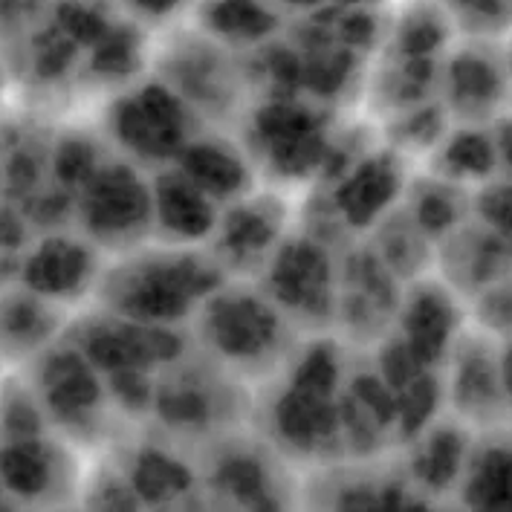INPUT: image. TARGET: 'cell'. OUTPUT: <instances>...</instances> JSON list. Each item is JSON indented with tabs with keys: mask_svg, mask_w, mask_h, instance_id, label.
<instances>
[{
	"mask_svg": "<svg viewBox=\"0 0 512 512\" xmlns=\"http://www.w3.org/2000/svg\"><path fill=\"white\" fill-rule=\"evenodd\" d=\"M455 27L446 3H414L400 21H394V53L400 58H434L446 50V29Z\"/></svg>",
	"mask_w": 512,
	"mask_h": 512,
	"instance_id": "32",
	"label": "cell"
},
{
	"mask_svg": "<svg viewBox=\"0 0 512 512\" xmlns=\"http://www.w3.org/2000/svg\"><path fill=\"white\" fill-rule=\"evenodd\" d=\"M226 281L209 246L148 241L110 255L93 304L160 327H191L203 301Z\"/></svg>",
	"mask_w": 512,
	"mask_h": 512,
	"instance_id": "1",
	"label": "cell"
},
{
	"mask_svg": "<svg viewBox=\"0 0 512 512\" xmlns=\"http://www.w3.org/2000/svg\"><path fill=\"white\" fill-rule=\"evenodd\" d=\"M293 319L252 278H226L191 322L197 351L241 382H272L298 348Z\"/></svg>",
	"mask_w": 512,
	"mask_h": 512,
	"instance_id": "2",
	"label": "cell"
},
{
	"mask_svg": "<svg viewBox=\"0 0 512 512\" xmlns=\"http://www.w3.org/2000/svg\"><path fill=\"white\" fill-rule=\"evenodd\" d=\"M139 24L128 18L122 27H110L96 44L90 58V73L93 79L110 84V87H128L136 81V67L145 61L142 47V32Z\"/></svg>",
	"mask_w": 512,
	"mask_h": 512,
	"instance_id": "31",
	"label": "cell"
},
{
	"mask_svg": "<svg viewBox=\"0 0 512 512\" xmlns=\"http://www.w3.org/2000/svg\"><path fill=\"white\" fill-rule=\"evenodd\" d=\"M452 24L469 38H495L512 27V0H443Z\"/></svg>",
	"mask_w": 512,
	"mask_h": 512,
	"instance_id": "35",
	"label": "cell"
},
{
	"mask_svg": "<svg viewBox=\"0 0 512 512\" xmlns=\"http://www.w3.org/2000/svg\"><path fill=\"white\" fill-rule=\"evenodd\" d=\"M466 324H469L466 301L443 278L420 275L400 296V307L394 316V336L423 368L440 371Z\"/></svg>",
	"mask_w": 512,
	"mask_h": 512,
	"instance_id": "18",
	"label": "cell"
},
{
	"mask_svg": "<svg viewBox=\"0 0 512 512\" xmlns=\"http://www.w3.org/2000/svg\"><path fill=\"white\" fill-rule=\"evenodd\" d=\"M79 446L58 432L0 440V484L18 507H61L81 498Z\"/></svg>",
	"mask_w": 512,
	"mask_h": 512,
	"instance_id": "14",
	"label": "cell"
},
{
	"mask_svg": "<svg viewBox=\"0 0 512 512\" xmlns=\"http://www.w3.org/2000/svg\"><path fill=\"white\" fill-rule=\"evenodd\" d=\"M0 368H3V365H0Z\"/></svg>",
	"mask_w": 512,
	"mask_h": 512,
	"instance_id": "42",
	"label": "cell"
},
{
	"mask_svg": "<svg viewBox=\"0 0 512 512\" xmlns=\"http://www.w3.org/2000/svg\"><path fill=\"white\" fill-rule=\"evenodd\" d=\"M437 264V278H443L469 304V298L512 272V243L475 215L440 241Z\"/></svg>",
	"mask_w": 512,
	"mask_h": 512,
	"instance_id": "22",
	"label": "cell"
},
{
	"mask_svg": "<svg viewBox=\"0 0 512 512\" xmlns=\"http://www.w3.org/2000/svg\"><path fill=\"white\" fill-rule=\"evenodd\" d=\"M203 128L206 122L160 76L116 90L105 108V139L116 154L154 171L177 160Z\"/></svg>",
	"mask_w": 512,
	"mask_h": 512,
	"instance_id": "3",
	"label": "cell"
},
{
	"mask_svg": "<svg viewBox=\"0 0 512 512\" xmlns=\"http://www.w3.org/2000/svg\"><path fill=\"white\" fill-rule=\"evenodd\" d=\"M105 377L119 371H151L160 374L171 362L189 351L186 327L142 324L110 310L93 307L73 316L64 333Z\"/></svg>",
	"mask_w": 512,
	"mask_h": 512,
	"instance_id": "9",
	"label": "cell"
},
{
	"mask_svg": "<svg viewBox=\"0 0 512 512\" xmlns=\"http://www.w3.org/2000/svg\"><path fill=\"white\" fill-rule=\"evenodd\" d=\"M492 131H495V142H498L501 174L512 180V110L492 125Z\"/></svg>",
	"mask_w": 512,
	"mask_h": 512,
	"instance_id": "38",
	"label": "cell"
},
{
	"mask_svg": "<svg viewBox=\"0 0 512 512\" xmlns=\"http://www.w3.org/2000/svg\"><path fill=\"white\" fill-rule=\"evenodd\" d=\"M27 374L53 432L79 449L99 446L108 437L110 414H116V408L110 403L105 374L67 336L32 359Z\"/></svg>",
	"mask_w": 512,
	"mask_h": 512,
	"instance_id": "4",
	"label": "cell"
},
{
	"mask_svg": "<svg viewBox=\"0 0 512 512\" xmlns=\"http://www.w3.org/2000/svg\"><path fill=\"white\" fill-rule=\"evenodd\" d=\"M29 246V220L15 203H0V258L24 255Z\"/></svg>",
	"mask_w": 512,
	"mask_h": 512,
	"instance_id": "37",
	"label": "cell"
},
{
	"mask_svg": "<svg viewBox=\"0 0 512 512\" xmlns=\"http://www.w3.org/2000/svg\"><path fill=\"white\" fill-rule=\"evenodd\" d=\"M278 460L284 458L270 440L267 449H261V443L223 434L209 443V463L200 472V484L217 504L238 510H281L290 498Z\"/></svg>",
	"mask_w": 512,
	"mask_h": 512,
	"instance_id": "17",
	"label": "cell"
},
{
	"mask_svg": "<svg viewBox=\"0 0 512 512\" xmlns=\"http://www.w3.org/2000/svg\"><path fill=\"white\" fill-rule=\"evenodd\" d=\"M44 403L27 368H0V440L50 432Z\"/></svg>",
	"mask_w": 512,
	"mask_h": 512,
	"instance_id": "30",
	"label": "cell"
},
{
	"mask_svg": "<svg viewBox=\"0 0 512 512\" xmlns=\"http://www.w3.org/2000/svg\"><path fill=\"white\" fill-rule=\"evenodd\" d=\"M128 15L139 27H165L177 21L183 12H191L197 0H125Z\"/></svg>",
	"mask_w": 512,
	"mask_h": 512,
	"instance_id": "36",
	"label": "cell"
},
{
	"mask_svg": "<svg viewBox=\"0 0 512 512\" xmlns=\"http://www.w3.org/2000/svg\"><path fill=\"white\" fill-rule=\"evenodd\" d=\"M475 429L460 423L452 414H440L420 434L408 440L405 475L417 492L443 495L455 492L460 475L466 469V458L475 443Z\"/></svg>",
	"mask_w": 512,
	"mask_h": 512,
	"instance_id": "25",
	"label": "cell"
},
{
	"mask_svg": "<svg viewBox=\"0 0 512 512\" xmlns=\"http://www.w3.org/2000/svg\"><path fill=\"white\" fill-rule=\"evenodd\" d=\"M154 238L165 243L206 246L220 217V203L189 180L174 162L151 174Z\"/></svg>",
	"mask_w": 512,
	"mask_h": 512,
	"instance_id": "23",
	"label": "cell"
},
{
	"mask_svg": "<svg viewBox=\"0 0 512 512\" xmlns=\"http://www.w3.org/2000/svg\"><path fill=\"white\" fill-rule=\"evenodd\" d=\"M501 345L504 342L469 322L440 368L446 411L475 432L501 429L512 417L501 371Z\"/></svg>",
	"mask_w": 512,
	"mask_h": 512,
	"instance_id": "11",
	"label": "cell"
},
{
	"mask_svg": "<svg viewBox=\"0 0 512 512\" xmlns=\"http://www.w3.org/2000/svg\"><path fill=\"white\" fill-rule=\"evenodd\" d=\"M116 463L142 507H180L203 486L200 469L168 437L136 440Z\"/></svg>",
	"mask_w": 512,
	"mask_h": 512,
	"instance_id": "21",
	"label": "cell"
},
{
	"mask_svg": "<svg viewBox=\"0 0 512 512\" xmlns=\"http://www.w3.org/2000/svg\"><path fill=\"white\" fill-rule=\"evenodd\" d=\"M501 371H504V388H507V400L512 408V342L501 345Z\"/></svg>",
	"mask_w": 512,
	"mask_h": 512,
	"instance_id": "39",
	"label": "cell"
},
{
	"mask_svg": "<svg viewBox=\"0 0 512 512\" xmlns=\"http://www.w3.org/2000/svg\"><path fill=\"white\" fill-rule=\"evenodd\" d=\"M403 160L394 148L365 154L345 171L333 189V209L353 232H371L400 206L405 194Z\"/></svg>",
	"mask_w": 512,
	"mask_h": 512,
	"instance_id": "20",
	"label": "cell"
},
{
	"mask_svg": "<svg viewBox=\"0 0 512 512\" xmlns=\"http://www.w3.org/2000/svg\"><path fill=\"white\" fill-rule=\"evenodd\" d=\"M108 255L84 232L47 229L24 249L18 281L67 310L93 301Z\"/></svg>",
	"mask_w": 512,
	"mask_h": 512,
	"instance_id": "16",
	"label": "cell"
},
{
	"mask_svg": "<svg viewBox=\"0 0 512 512\" xmlns=\"http://www.w3.org/2000/svg\"><path fill=\"white\" fill-rule=\"evenodd\" d=\"M249 157L281 183L307 180L327 165L330 136L322 116L296 99H270L249 116Z\"/></svg>",
	"mask_w": 512,
	"mask_h": 512,
	"instance_id": "13",
	"label": "cell"
},
{
	"mask_svg": "<svg viewBox=\"0 0 512 512\" xmlns=\"http://www.w3.org/2000/svg\"><path fill=\"white\" fill-rule=\"evenodd\" d=\"M293 217L281 189H252L220 209L209 252L226 278H258L275 249L290 235Z\"/></svg>",
	"mask_w": 512,
	"mask_h": 512,
	"instance_id": "12",
	"label": "cell"
},
{
	"mask_svg": "<svg viewBox=\"0 0 512 512\" xmlns=\"http://www.w3.org/2000/svg\"><path fill=\"white\" fill-rule=\"evenodd\" d=\"M272 6H278L281 12L284 9H296V12H301V9H316V6H322V3H327V0H270Z\"/></svg>",
	"mask_w": 512,
	"mask_h": 512,
	"instance_id": "40",
	"label": "cell"
},
{
	"mask_svg": "<svg viewBox=\"0 0 512 512\" xmlns=\"http://www.w3.org/2000/svg\"><path fill=\"white\" fill-rule=\"evenodd\" d=\"M255 281L298 330H324L336 319L342 270L330 246L310 232H290Z\"/></svg>",
	"mask_w": 512,
	"mask_h": 512,
	"instance_id": "7",
	"label": "cell"
},
{
	"mask_svg": "<svg viewBox=\"0 0 512 512\" xmlns=\"http://www.w3.org/2000/svg\"><path fill=\"white\" fill-rule=\"evenodd\" d=\"M426 160V174L472 194L489 186L495 177H501V157L492 125L455 122Z\"/></svg>",
	"mask_w": 512,
	"mask_h": 512,
	"instance_id": "26",
	"label": "cell"
},
{
	"mask_svg": "<svg viewBox=\"0 0 512 512\" xmlns=\"http://www.w3.org/2000/svg\"><path fill=\"white\" fill-rule=\"evenodd\" d=\"M455 495L469 510H512V434L504 426L475 434Z\"/></svg>",
	"mask_w": 512,
	"mask_h": 512,
	"instance_id": "28",
	"label": "cell"
},
{
	"mask_svg": "<svg viewBox=\"0 0 512 512\" xmlns=\"http://www.w3.org/2000/svg\"><path fill=\"white\" fill-rule=\"evenodd\" d=\"M174 165L206 194H212L220 206L261 186V171L249 157L246 145L235 142V136L215 134L206 128L191 136Z\"/></svg>",
	"mask_w": 512,
	"mask_h": 512,
	"instance_id": "24",
	"label": "cell"
},
{
	"mask_svg": "<svg viewBox=\"0 0 512 512\" xmlns=\"http://www.w3.org/2000/svg\"><path fill=\"white\" fill-rule=\"evenodd\" d=\"M73 319V310L32 293L21 281L0 287V365L27 368L55 345Z\"/></svg>",
	"mask_w": 512,
	"mask_h": 512,
	"instance_id": "19",
	"label": "cell"
},
{
	"mask_svg": "<svg viewBox=\"0 0 512 512\" xmlns=\"http://www.w3.org/2000/svg\"><path fill=\"white\" fill-rule=\"evenodd\" d=\"M275 394L264 411L267 437L287 463H336L348 455L339 394L278 374Z\"/></svg>",
	"mask_w": 512,
	"mask_h": 512,
	"instance_id": "8",
	"label": "cell"
},
{
	"mask_svg": "<svg viewBox=\"0 0 512 512\" xmlns=\"http://www.w3.org/2000/svg\"><path fill=\"white\" fill-rule=\"evenodd\" d=\"M0 87H3V76H0Z\"/></svg>",
	"mask_w": 512,
	"mask_h": 512,
	"instance_id": "41",
	"label": "cell"
},
{
	"mask_svg": "<svg viewBox=\"0 0 512 512\" xmlns=\"http://www.w3.org/2000/svg\"><path fill=\"white\" fill-rule=\"evenodd\" d=\"M108 157L99 136L84 131L61 134L50 142V183L76 194Z\"/></svg>",
	"mask_w": 512,
	"mask_h": 512,
	"instance_id": "33",
	"label": "cell"
},
{
	"mask_svg": "<svg viewBox=\"0 0 512 512\" xmlns=\"http://www.w3.org/2000/svg\"><path fill=\"white\" fill-rule=\"evenodd\" d=\"M157 76L177 90L203 122H226L241 110V70L235 53L194 27L168 38L157 58Z\"/></svg>",
	"mask_w": 512,
	"mask_h": 512,
	"instance_id": "10",
	"label": "cell"
},
{
	"mask_svg": "<svg viewBox=\"0 0 512 512\" xmlns=\"http://www.w3.org/2000/svg\"><path fill=\"white\" fill-rule=\"evenodd\" d=\"M437 90L452 122L495 125L512 110L510 53L495 50L492 38H469L440 61Z\"/></svg>",
	"mask_w": 512,
	"mask_h": 512,
	"instance_id": "15",
	"label": "cell"
},
{
	"mask_svg": "<svg viewBox=\"0 0 512 512\" xmlns=\"http://www.w3.org/2000/svg\"><path fill=\"white\" fill-rule=\"evenodd\" d=\"M194 27L232 53L261 50L275 41L284 12L270 0H197Z\"/></svg>",
	"mask_w": 512,
	"mask_h": 512,
	"instance_id": "27",
	"label": "cell"
},
{
	"mask_svg": "<svg viewBox=\"0 0 512 512\" xmlns=\"http://www.w3.org/2000/svg\"><path fill=\"white\" fill-rule=\"evenodd\" d=\"M200 353V351H197ZM241 379L226 374L206 353L189 359V351L177 362L157 374L154 408L151 417L157 420L168 440H206L212 443L223 437L226 429H235V397Z\"/></svg>",
	"mask_w": 512,
	"mask_h": 512,
	"instance_id": "6",
	"label": "cell"
},
{
	"mask_svg": "<svg viewBox=\"0 0 512 512\" xmlns=\"http://www.w3.org/2000/svg\"><path fill=\"white\" fill-rule=\"evenodd\" d=\"M472 200H475L472 191L426 174L423 180L405 189L403 209L429 241L440 243L449 232H455L463 220H469Z\"/></svg>",
	"mask_w": 512,
	"mask_h": 512,
	"instance_id": "29",
	"label": "cell"
},
{
	"mask_svg": "<svg viewBox=\"0 0 512 512\" xmlns=\"http://www.w3.org/2000/svg\"><path fill=\"white\" fill-rule=\"evenodd\" d=\"M73 223L105 255L154 241V189L148 168L110 154L76 191Z\"/></svg>",
	"mask_w": 512,
	"mask_h": 512,
	"instance_id": "5",
	"label": "cell"
},
{
	"mask_svg": "<svg viewBox=\"0 0 512 512\" xmlns=\"http://www.w3.org/2000/svg\"><path fill=\"white\" fill-rule=\"evenodd\" d=\"M469 322L478 324L498 342H512V272L492 281L475 298H469Z\"/></svg>",
	"mask_w": 512,
	"mask_h": 512,
	"instance_id": "34",
	"label": "cell"
}]
</instances>
